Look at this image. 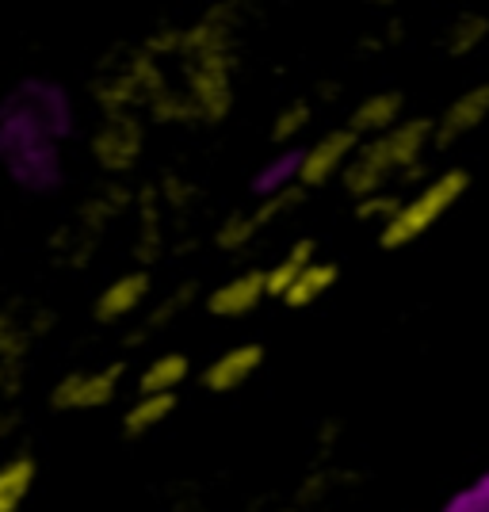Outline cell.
<instances>
[{"label": "cell", "mask_w": 489, "mask_h": 512, "mask_svg": "<svg viewBox=\"0 0 489 512\" xmlns=\"http://www.w3.org/2000/svg\"><path fill=\"white\" fill-rule=\"evenodd\" d=\"M0 390H4V363H0Z\"/></svg>", "instance_id": "ffe728a7"}, {"label": "cell", "mask_w": 489, "mask_h": 512, "mask_svg": "<svg viewBox=\"0 0 489 512\" xmlns=\"http://www.w3.org/2000/svg\"><path fill=\"white\" fill-rule=\"evenodd\" d=\"M123 371H127L123 363H107L100 371H73V375H65L62 383L54 386L50 406L69 409V413H77V409H104L107 402H115Z\"/></svg>", "instance_id": "3957f363"}, {"label": "cell", "mask_w": 489, "mask_h": 512, "mask_svg": "<svg viewBox=\"0 0 489 512\" xmlns=\"http://www.w3.org/2000/svg\"><path fill=\"white\" fill-rule=\"evenodd\" d=\"M337 279H341V268H337L333 260H314V264L298 276V283L287 291V299L283 302H287L291 310H306V306H314V302H318L321 295L337 283Z\"/></svg>", "instance_id": "9a60e30c"}, {"label": "cell", "mask_w": 489, "mask_h": 512, "mask_svg": "<svg viewBox=\"0 0 489 512\" xmlns=\"http://www.w3.org/2000/svg\"><path fill=\"white\" fill-rule=\"evenodd\" d=\"M470 188V172L467 169H447L440 176H432L421 192L413 199H405L398 214L379 230V245L386 253H398L405 245H413L417 237H425L440 218H444Z\"/></svg>", "instance_id": "7a4b0ae2"}, {"label": "cell", "mask_w": 489, "mask_h": 512, "mask_svg": "<svg viewBox=\"0 0 489 512\" xmlns=\"http://www.w3.org/2000/svg\"><path fill=\"white\" fill-rule=\"evenodd\" d=\"M436 138V123L432 119H409L386 130L383 138H371L360 153L352 157V165L344 169V188L356 199H371L383 192V184L394 172H413V165L425 157V150Z\"/></svg>", "instance_id": "6da1fadb"}, {"label": "cell", "mask_w": 489, "mask_h": 512, "mask_svg": "<svg viewBox=\"0 0 489 512\" xmlns=\"http://www.w3.org/2000/svg\"><path fill=\"white\" fill-rule=\"evenodd\" d=\"M486 119H489V81H482V85L467 88L463 96H455V100L444 107V115L436 119V138H432V146H436V150H451L455 142H463L467 134H474Z\"/></svg>", "instance_id": "5b68a950"}, {"label": "cell", "mask_w": 489, "mask_h": 512, "mask_svg": "<svg viewBox=\"0 0 489 512\" xmlns=\"http://www.w3.org/2000/svg\"><path fill=\"white\" fill-rule=\"evenodd\" d=\"M489 35V20L482 16V12H463L459 20L447 27L444 35V50L451 54V58H463V54H470L474 46H482Z\"/></svg>", "instance_id": "2e32d148"}, {"label": "cell", "mask_w": 489, "mask_h": 512, "mask_svg": "<svg viewBox=\"0 0 489 512\" xmlns=\"http://www.w3.org/2000/svg\"><path fill=\"white\" fill-rule=\"evenodd\" d=\"M405 199H394V195H371V199H360V218H379V222H390L394 214H398V207H402Z\"/></svg>", "instance_id": "d6986e66"}, {"label": "cell", "mask_w": 489, "mask_h": 512, "mask_svg": "<svg viewBox=\"0 0 489 512\" xmlns=\"http://www.w3.org/2000/svg\"><path fill=\"white\" fill-rule=\"evenodd\" d=\"M306 123H310V104H306V100L287 104L276 115V123H272V142H291Z\"/></svg>", "instance_id": "e0dca14e"}, {"label": "cell", "mask_w": 489, "mask_h": 512, "mask_svg": "<svg viewBox=\"0 0 489 512\" xmlns=\"http://www.w3.org/2000/svg\"><path fill=\"white\" fill-rule=\"evenodd\" d=\"M264 299H268V272L249 268L241 276L226 279L222 287H214L211 295H207V310H211L214 318H245Z\"/></svg>", "instance_id": "52a82bcc"}, {"label": "cell", "mask_w": 489, "mask_h": 512, "mask_svg": "<svg viewBox=\"0 0 489 512\" xmlns=\"http://www.w3.org/2000/svg\"><path fill=\"white\" fill-rule=\"evenodd\" d=\"M405 111V96L402 92H375V96H367L356 111H352V119H348V127L356 130V134H371V138H383L386 130L398 127V119H402Z\"/></svg>", "instance_id": "9c48e42d"}, {"label": "cell", "mask_w": 489, "mask_h": 512, "mask_svg": "<svg viewBox=\"0 0 489 512\" xmlns=\"http://www.w3.org/2000/svg\"><path fill=\"white\" fill-rule=\"evenodd\" d=\"M314 249H318V245H314L310 237H306V241H295L291 253L268 268V299H287V291L298 283V276L314 264Z\"/></svg>", "instance_id": "4fadbf2b"}, {"label": "cell", "mask_w": 489, "mask_h": 512, "mask_svg": "<svg viewBox=\"0 0 489 512\" xmlns=\"http://www.w3.org/2000/svg\"><path fill=\"white\" fill-rule=\"evenodd\" d=\"M375 4H390V0H375Z\"/></svg>", "instance_id": "44dd1931"}, {"label": "cell", "mask_w": 489, "mask_h": 512, "mask_svg": "<svg viewBox=\"0 0 489 512\" xmlns=\"http://www.w3.org/2000/svg\"><path fill=\"white\" fill-rule=\"evenodd\" d=\"M149 295V276L146 272H127V276H115L107 283L104 291H100V299H96V321H123L130 318Z\"/></svg>", "instance_id": "ba28073f"}, {"label": "cell", "mask_w": 489, "mask_h": 512, "mask_svg": "<svg viewBox=\"0 0 489 512\" xmlns=\"http://www.w3.org/2000/svg\"><path fill=\"white\" fill-rule=\"evenodd\" d=\"M39 463L31 455H12L8 463H0V512H20L27 493L35 490Z\"/></svg>", "instance_id": "7c38bea8"}, {"label": "cell", "mask_w": 489, "mask_h": 512, "mask_svg": "<svg viewBox=\"0 0 489 512\" xmlns=\"http://www.w3.org/2000/svg\"><path fill=\"white\" fill-rule=\"evenodd\" d=\"M176 409V394H138V402H130L127 413H123V436L127 440H142L153 428H161L172 417Z\"/></svg>", "instance_id": "30bf717a"}, {"label": "cell", "mask_w": 489, "mask_h": 512, "mask_svg": "<svg viewBox=\"0 0 489 512\" xmlns=\"http://www.w3.org/2000/svg\"><path fill=\"white\" fill-rule=\"evenodd\" d=\"M138 146H142V138H138L134 123H111V127H104V134H96V153H100V161H104L107 169L134 165Z\"/></svg>", "instance_id": "5bb4252c"}, {"label": "cell", "mask_w": 489, "mask_h": 512, "mask_svg": "<svg viewBox=\"0 0 489 512\" xmlns=\"http://www.w3.org/2000/svg\"><path fill=\"white\" fill-rule=\"evenodd\" d=\"M256 234V222H253V214H234V218H226V226L218 230V245L222 249H241L245 241H253Z\"/></svg>", "instance_id": "ac0fdd59"}, {"label": "cell", "mask_w": 489, "mask_h": 512, "mask_svg": "<svg viewBox=\"0 0 489 512\" xmlns=\"http://www.w3.org/2000/svg\"><path fill=\"white\" fill-rule=\"evenodd\" d=\"M192 375V360L184 352H165L157 360L146 363V371L138 375V394H176Z\"/></svg>", "instance_id": "8fae6325"}, {"label": "cell", "mask_w": 489, "mask_h": 512, "mask_svg": "<svg viewBox=\"0 0 489 512\" xmlns=\"http://www.w3.org/2000/svg\"><path fill=\"white\" fill-rule=\"evenodd\" d=\"M260 363H264V344L256 341L234 344V348H226L222 356H214L203 367L199 383H203V390H211V394H230V390H237V386H245L253 379L256 371H260Z\"/></svg>", "instance_id": "8992f818"}, {"label": "cell", "mask_w": 489, "mask_h": 512, "mask_svg": "<svg viewBox=\"0 0 489 512\" xmlns=\"http://www.w3.org/2000/svg\"><path fill=\"white\" fill-rule=\"evenodd\" d=\"M360 153V134L352 127H337L329 134H321L310 150L302 153V169H298V184L310 192L329 184L337 172H344L352 165V157Z\"/></svg>", "instance_id": "277c9868"}]
</instances>
